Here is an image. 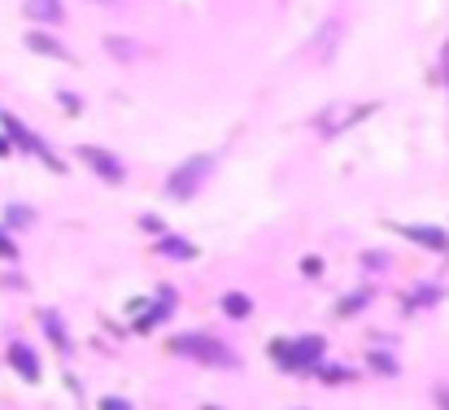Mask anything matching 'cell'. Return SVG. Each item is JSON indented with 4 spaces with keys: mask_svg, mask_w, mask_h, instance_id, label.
Listing matches in <instances>:
<instances>
[{
    "mask_svg": "<svg viewBox=\"0 0 449 410\" xmlns=\"http://www.w3.org/2000/svg\"><path fill=\"white\" fill-rule=\"evenodd\" d=\"M270 353H275L280 358V363L284 367H310V363H318V358H323V341L318 336H306V341H275V345H270Z\"/></svg>",
    "mask_w": 449,
    "mask_h": 410,
    "instance_id": "obj_1",
    "label": "cell"
},
{
    "mask_svg": "<svg viewBox=\"0 0 449 410\" xmlns=\"http://www.w3.org/2000/svg\"><path fill=\"white\" fill-rule=\"evenodd\" d=\"M27 13L35 22H57L61 18V5H57V0H27Z\"/></svg>",
    "mask_w": 449,
    "mask_h": 410,
    "instance_id": "obj_6",
    "label": "cell"
},
{
    "mask_svg": "<svg viewBox=\"0 0 449 410\" xmlns=\"http://www.w3.org/2000/svg\"><path fill=\"white\" fill-rule=\"evenodd\" d=\"M162 253H174V258H192V245H184V240H162Z\"/></svg>",
    "mask_w": 449,
    "mask_h": 410,
    "instance_id": "obj_9",
    "label": "cell"
},
{
    "mask_svg": "<svg viewBox=\"0 0 449 410\" xmlns=\"http://www.w3.org/2000/svg\"><path fill=\"white\" fill-rule=\"evenodd\" d=\"M205 175H210V158H192V162H184L179 170L166 179V192H170V197H192L196 184H201Z\"/></svg>",
    "mask_w": 449,
    "mask_h": 410,
    "instance_id": "obj_2",
    "label": "cell"
},
{
    "mask_svg": "<svg viewBox=\"0 0 449 410\" xmlns=\"http://www.w3.org/2000/svg\"><path fill=\"white\" fill-rule=\"evenodd\" d=\"M101 410H131V406L122 402V397H105V402H101Z\"/></svg>",
    "mask_w": 449,
    "mask_h": 410,
    "instance_id": "obj_11",
    "label": "cell"
},
{
    "mask_svg": "<svg viewBox=\"0 0 449 410\" xmlns=\"http://www.w3.org/2000/svg\"><path fill=\"white\" fill-rule=\"evenodd\" d=\"M0 258H13V245H9V236L0 232Z\"/></svg>",
    "mask_w": 449,
    "mask_h": 410,
    "instance_id": "obj_12",
    "label": "cell"
},
{
    "mask_svg": "<svg viewBox=\"0 0 449 410\" xmlns=\"http://www.w3.org/2000/svg\"><path fill=\"white\" fill-rule=\"evenodd\" d=\"M445 410H449V397H445Z\"/></svg>",
    "mask_w": 449,
    "mask_h": 410,
    "instance_id": "obj_13",
    "label": "cell"
},
{
    "mask_svg": "<svg viewBox=\"0 0 449 410\" xmlns=\"http://www.w3.org/2000/svg\"><path fill=\"white\" fill-rule=\"evenodd\" d=\"M410 236H419L428 249H445V245H449V240H445V232H432V227H414Z\"/></svg>",
    "mask_w": 449,
    "mask_h": 410,
    "instance_id": "obj_8",
    "label": "cell"
},
{
    "mask_svg": "<svg viewBox=\"0 0 449 410\" xmlns=\"http://www.w3.org/2000/svg\"><path fill=\"white\" fill-rule=\"evenodd\" d=\"M222 310H227L232 319H244V315H249V297H240V293H227V297H222Z\"/></svg>",
    "mask_w": 449,
    "mask_h": 410,
    "instance_id": "obj_7",
    "label": "cell"
},
{
    "mask_svg": "<svg viewBox=\"0 0 449 410\" xmlns=\"http://www.w3.org/2000/svg\"><path fill=\"white\" fill-rule=\"evenodd\" d=\"M31 44H35V48H44V53H61V48H57L53 40H44V35H31Z\"/></svg>",
    "mask_w": 449,
    "mask_h": 410,
    "instance_id": "obj_10",
    "label": "cell"
},
{
    "mask_svg": "<svg viewBox=\"0 0 449 410\" xmlns=\"http://www.w3.org/2000/svg\"><path fill=\"white\" fill-rule=\"evenodd\" d=\"M83 162L88 166H96L105 179H122V166H118V158H109V153H101V148H83Z\"/></svg>",
    "mask_w": 449,
    "mask_h": 410,
    "instance_id": "obj_4",
    "label": "cell"
},
{
    "mask_svg": "<svg viewBox=\"0 0 449 410\" xmlns=\"http://www.w3.org/2000/svg\"><path fill=\"white\" fill-rule=\"evenodd\" d=\"M9 363L27 375V380H40V363H35V353H31L27 345H9Z\"/></svg>",
    "mask_w": 449,
    "mask_h": 410,
    "instance_id": "obj_5",
    "label": "cell"
},
{
    "mask_svg": "<svg viewBox=\"0 0 449 410\" xmlns=\"http://www.w3.org/2000/svg\"><path fill=\"white\" fill-rule=\"evenodd\" d=\"M174 349L201 358V363H214V367H227V363H232V353L222 349L218 341H210V336H179V341H174Z\"/></svg>",
    "mask_w": 449,
    "mask_h": 410,
    "instance_id": "obj_3",
    "label": "cell"
},
{
    "mask_svg": "<svg viewBox=\"0 0 449 410\" xmlns=\"http://www.w3.org/2000/svg\"><path fill=\"white\" fill-rule=\"evenodd\" d=\"M105 5H109V0H105Z\"/></svg>",
    "mask_w": 449,
    "mask_h": 410,
    "instance_id": "obj_14",
    "label": "cell"
}]
</instances>
